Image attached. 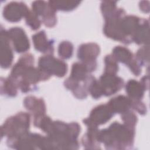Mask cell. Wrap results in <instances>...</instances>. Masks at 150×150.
<instances>
[{
  "instance_id": "obj_20",
  "label": "cell",
  "mask_w": 150,
  "mask_h": 150,
  "mask_svg": "<svg viewBox=\"0 0 150 150\" xmlns=\"http://www.w3.org/2000/svg\"><path fill=\"white\" fill-rule=\"evenodd\" d=\"M131 105L133 107V108L138 111L141 114H145V106L138 100H134L132 101L131 100Z\"/></svg>"
},
{
  "instance_id": "obj_4",
  "label": "cell",
  "mask_w": 150,
  "mask_h": 150,
  "mask_svg": "<svg viewBox=\"0 0 150 150\" xmlns=\"http://www.w3.org/2000/svg\"><path fill=\"white\" fill-rule=\"evenodd\" d=\"M103 94L105 96L111 95L122 87L124 81L121 78L117 77L115 74L105 73L100 79Z\"/></svg>"
},
{
  "instance_id": "obj_13",
  "label": "cell",
  "mask_w": 150,
  "mask_h": 150,
  "mask_svg": "<svg viewBox=\"0 0 150 150\" xmlns=\"http://www.w3.org/2000/svg\"><path fill=\"white\" fill-rule=\"evenodd\" d=\"M112 56L117 60L125 63L128 66L134 60L132 58V54L130 51L121 46H117L114 49Z\"/></svg>"
},
{
  "instance_id": "obj_7",
  "label": "cell",
  "mask_w": 150,
  "mask_h": 150,
  "mask_svg": "<svg viewBox=\"0 0 150 150\" xmlns=\"http://www.w3.org/2000/svg\"><path fill=\"white\" fill-rule=\"evenodd\" d=\"M8 32L1 31V66L2 68L9 67L13 59V54L9 43Z\"/></svg>"
},
{
  "instance_id": "obj_17",
  "label": "cell",
  "mask_w": 150,
  "mask_h": 150,
  "mask_svg": "<svg viewBox=\"0 0 150 150\" xmlns=\"http://www.w3.org/2000/svg\"><path fill=\"white\" fill-rule=\"evenodd\" d=\"M116 59L112 55L107 56L105 58V73L108 74H113L115 73L118 70V65L116 63Z\"/></svg>"
},
{
  "instance_id": "obj_8",
  "label": "cell",
  "mask_w": 150,
  "mask_h": 150,
  "mask_svg": "<svg viewBox=\"0 0 150 150\" xmlns=\"http://www.w3.org/2000/svg\"><path fill=\"white\" fill-rule=\"evenodd\" d=\"M99 53V47L94 43H88L81 45L78 51V57L84 62L95 61Z\"/></svg>"
},
{
  "instance_id": "obj_6",
  "label": "cell",
  "mask_w": 150,
  "mask_h": 150,
  "mask_svg": "<svg viewBox=\"0 0 150 150\" xmlns=\"http://www.w3.org/2000/svg\"><path fill=\"white\" fill-rule=\"evenodd\" d=\"M9 38L13 42L15 50L24 52L29 48V42L25 32L21 28H12L8 32Z\"/></svg>"
},
{
  "instance_id": "obj_11",
  "label": "cell",
  "mask_w": 150,
  "mask_h": 150,
  "mask_svg": "<svg viewBox=\"0 0 150 150\" xmlns=\"http://www.w3.org/2000/svg\"><path fill=\"white\" fill-rule=\"evenodd\" d=\"M24 105L27 109L33 112L34 116L45 114V105L42 99H36L34 97H28L24 101Z\"/></svg>"
},
{
  "instance_id": "obj_3",
  "label": "cell",
  "mask_w": 150,
  "mask_h": 150,
  "mask_svg": "<svg viewBox=\"0 0 150 150\" xmlns=\"http://www.w3.org/2000/svg\"><path fill=\"white\" fill-rule=\"evenodd\" d=\"M113 111L108 105H100L92 110L89 118L84 121L89 128L97 127L98 125L103 124L108 121L113 115Z\"/></svg>"
},
{
  "instance_id": "obj_18",
  "label": "cell",
  "mask_w": 150,
  "mask_h": 150,
  "mask_svg": "<svg viewBox=\"0 0 150 150\" xmlns=\"http://www.w3.org/2000/svg\"><path fill=\"white\" fill-rule=\"evenodd\" d=\"M26 21L27 25L33 30L38 29L40 26V22L34 12H28L26 16Z\"/></svg>"
},
{
  "instance_id": "obj_5",
  "label": "cell",
  "mask_w": 150,
  "mask_h": 150,
  "mask_svg": "<svg viewBox=\"0 0 150 150\" xmlns=\"http://www.w3.org/2000/svg\"><path fill=\"white\" fill-rule=\"evenodd\" d=\"M29 9L23 3L11 2L4 7V16L10 22H17L23 16H26L29 12Z\"/></svg>"
},
{
  "instance_id": "obj_12",
  "label": "cell",
  "mask_w": 150,
  "mask_h": 150,
  "mask_svg": "<svg viewBox=\"0 0 150 150\" xmlns=\"http://www.w3.org/2000/svg\"><path fill=\"white\" fill-rule=\"evenodd\" d=\"M144 88L142 85L138 81L131 80L126 85V91L133 100H139L141 98L144 94Z\"/></svg>"
},
{
  "instance_id": "obj_2",
  "label": "cell",
  "mask_w": 150,
  "mask_h": 150,
  "mask_svg": "<svg viewBox=\"0 0 150 150\" xmlns=\"http://www.w3.org/2000/svg\"><path fill=\"white\" fill-rule=\"evenodd\" d=\"M39 69L58 77H63L67 72V64L63 61L52 56H44L39 60Z\"/></svg>"
},
{
  "instance_id": "obj_1",
  "label": "cell",
  "mask_w": 150,
  "mask_h": 150,
  "mask_svg": "<svg viewBox=\"0 0 150 150\" xmlns=\"http://www.w3.org/2000/svg\"><path fill=\"white\" fill-rule=\"evenodd\" d=\"M29 115L24 112L8 118L1 127V135L4 134L9 138H15L23 135L29 128Z\"/></svg>"
},
{
  "instance_id": "obj_16",
  "label": "cell",
  "mask_w": 150,
  "mask_h": 150,
  "mask_svg": "<svg viewBox=\"0 0 150 150\" xmlns=\"http://www.w3.org/2000/svg\"><path fill=\"white\" fill-rule=\"evenodd\" d=\"M73 46L69 42H62L59 46V54L63 59L70 57L73 53Z\"/></svg>"
},
{
  "instance_id": "obj_14",
  "label": "cell",
  "mask_w": 150,
  "mask_h": 150,
  "mask_svg": "<svg viewBox=\"0 0 150 150\" xmlns=\"http://www.w3.org/2000/svg\"><path fill=\"white\" fill-rule=\"evenodd\" d=\"M88 70L84 64L76 63L73 65L71 69V77L73 80L79 81L84 80L87 76V73Z\"/></svg>"
},
{
  "instance_id": "obj_15",
  "label": "cell",
  "mask_w": 150,
  "mask_h": 150,
  "mask_svg": "<svg viewBox=\"0 0 150 150\" xmlns=\"http://www.w3.org/2000/svg\"><path fill=\"white\" fill-rule=\"evenodd\" d=\"M17 84L11 77L4 80V85L1 84V91L4 90V93L9 96H15L17 93Z\"/></svg>"
},
{
  "instance_id": "obj_10",
  "label": "cell",
  "mask_w": 150,
  "mask_h": 150,
  "mask_svg": "<svg viewBox=\"0 0 150 150\" xmlns=\"http://www.w3.org/2000/svg\"><path fill=\"white\" fill-rule=\"evenodd\" d=\"M35 49L41 52L52 53L53 46L46 39V34L44 31H40L32 36Z\"/></svg>"
},
{
  "instance_id": "obj_19",
  "label": "cell",
  "mask_w": 150,
  "mask_h": 150,
  "mask_svg": "<svg viewBox=\"0 0 150 150\" xmlns=\"http://www.w3.org/2000/svg\"><path fill=\"white\" fill-rule=\"evenodd\" d=\"M122 119L125 123L126 125L133 128L137 121V117L135 114L132 112L128 111L123 113Z\"/></svg>"
},
{
  "instance_id": "obj_9",
  "label": "cell",
  "mask_w": 150,
  "mask_h": 150,
  "mask_svg": "<svg viewBox=\"0 0 150 150\" xmlns=\"http://www.w3.org/2000/svg\"><path fill=\"white\" fill-rule=\"evenodd\" d=\"M108 105L113 112L124 113L128 111L130 107L131 99L123 96H119L112 98Z\"/></svg>"
}]
</instances>
